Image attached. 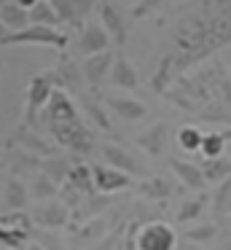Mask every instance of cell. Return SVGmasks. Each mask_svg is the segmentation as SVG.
<instances>
[{"mask_svg":"<svg viewBox=\"0 0 231 250\" xmlns=\"http://www.w3.org/2000/svg\"><path fill=\"white\" fill-rule=\"evenodd\" d=\"M21 43H38V46H51V49H67L70 35L59 33L54 27H38V24H27L19 33H8L0 46H21Z\"/></svg>","mask_w":231,"mask_h":250,"instance_id":"277c9868","label":"cell"},{"mask_svg":"<svg viewBox=\"0 0 231 250\" xmlns=\"http://www.w3.org/2000/svg\"><path fill=\"white\" fill-rule=\"evenodd\" d=\"M30 218L41 229H62L70 223V207H64V202L54 196V199H43L38 207H32Z\"/></svg>","mask_w":231,"mask_h":250,"instance_id":"9c48e42d","label":"cell"},{"mask_svg":"<svg viewBox=\"0 0 231 250\" xmlns=\"http://www.w3.org/2000/svg\"><path fill=\"white\" fill-rule=\"evenodd\" d=\"M51 81L57 89L67 94H84L86 92V83H84V73H81V62H75L70 54H62L59 62L51 67Z\"/></svg>","mask_w":231,"mask_h":250,"instance_id":"52a82bcc","label":"cell"},{"mask_svg":"<svg viewBox=\"0 0 231 250\" xmlns=\"http://www.w3.org/2000/svg\"><path fill=\"white\" fill-rule=\"evenodd\" d=\"M220 135H223V140H226V143H229V140H231V124L226 126V129H220Z\"/></svg>","mask_w":231,"mask_h":250,"instance_id":"74e56055","label":"cell"},{"mask_svg":"<svg viewBox=\"0 0 231 250\" xmlns=\"http://www.w3.org/2000/svg\"><path fill=\"white\" fill-rule=\"evenodd\" d=\"M78 100H81V105H84V110H86V119H89L91 124H97L100 129L110 132V116H107L105 103H102V100H94L89 92L78 94Z\"/></svg>","mask_w":231,"mask_h":250,"instance_id":"44dd1931","label":"cell"},{"mask_svg":"<svg viewBox=\"0 0 231 250\" xmlns=\"http://www.w3.org/2000/svg\"><path fill=\"white\" fill-rule=\"evenodd\" d=\"M59 194V183H54L51 178H48L46 172H38L35 180H32V188H30V196L38 202L43 199H54V196Z\"/></svg>","mask_w":231,"mask_h":250,"instance_id":"83f0119b","label":"cell"},{"mask_svg":"<svg viewBox=\"0 0 231 250\" xmlns=\"http://www.w3.org/2000/svg\"><path fill=\"white\" fill-rule=\"evenodd\" d=\"M137 194L145 196V199H153V202L169 199V196L175 194V183L167 180V178H159V175H156V178H145L137 183Z\"/></svg>","mask_w":231,"mask_h":250,"instance_id":"d6986e66","label":"cell"},{"mask_svg":"<svg viewBox=\"0 0 231 250\" xmlns=\"http://www.w3.org/2000/svg\"><path fill=\"white\" fill-rule=\"evenodd\" d=\"M102 159H105L107 167L118 169V172H126V175H132V178H134V175H143V167L137 164V159H134L126 148L116 146V143L102 146Z\"/></svg>","mask_w":231,"mask_h":250,"instance_id":"5bb4252c","label":"cell"},{"mask_svg":"<svg viewBox=\"0 0 231 250\" xmlns=\"http://www.w3.org/2000/svg\"><path fill=\"white\" fill-rule=\"evenodd\" d=\"M129 239L134 250H175L177 248V231L164 221H150V223H132L129 226Z\"/></svg>","mask_w":231,"mask_h":250,"instance_id":"3957f363","label":"cell"},{"mask_svg":"<svg viewBox=\"0 0 231 250\" xmlns=\"http://www.w3.org/2000/svg\"><path fill=\"white\" fill-rule=\"evenodd\" d=\"M229 212H231V199H229Z\"/></svg>","mask_w":231,"mask_h":250,"instance_id":"7bdbcfd3","label":"cell"},{"mask_svg":"<svg viewBox=\"0 0 231 250\" xmlns=\"http://www.w3.org/2000/svg\"><path fill=\"white\" fill-rule=\"evenodd\" d=\"M14 3H16V6H21L24 11H30V8H32V6H38L41 0H14Z\"/></svg>","mask_w":231,"mask_h":250,"instance_id":"d590c367","label":"cell"},{"mask_svg":"<svg viewBox=\"0 0 231 250\" xmlns=\"http://www.w3.org/2000/svg\"><path fill=\"white\" fill-rule=\"evenodd\" d=\"M27 19H30V24H38V27H54L57 30V24H59V17L54 14L48 0H41L38 6H32L30 11H27Z\"/></svg>","mask_w":231,"mask_h":250,"instance_id":"d4e9b609","label":"cell"},{"mask_svg":"<svg viewBox=\"0 0 231 250\" xmlns=\"http://www.w3.org/2000/svg\"><path fill=\"white\" fill-rule=\"evenodd\" d=\"M0 22L5 24V30H8V33H19V30H24L27 24H30V19H27L24 8L16 6L14 0H11V3L0 6Z\"/></svg>","mask_w":231,"mask_h":250,"instance_id":"cb8c5ba5","label":"cell"},{"mask_svg":"<svg viewBox=\"0 0 231 250\" xmlns=\"http://www.w3.org/2000/svg\"><path fill=\"white\" fill-rule=\"evenodd\" d=\"M0 242L8 250H21L30 242V231H21V229H11L5 223H0Z\"/></svg>","mask_w":231,"mask_h":250,"instance_id":"f546056e","label":"cell"},{"mask_svg":"<svg viewBox=\"0 0 231 250\" xmlns=\"http://www.w3.org/2000/svg\"><path fill=\"white\" fill-rule=\"evenodd\" d=\"M231 43V0H199L177 22L172 46L159 60L150 89L164 94L177 76L199 67L215 51Z\"/></svg>","mask_w":231,"mask_h":250,"instance_id":"6da1fadb","label":"cell"},{"mask_svg":"<svg viewBox=\"0 0 231 250\" xmlns=\"http://www.w3.org/2000/svg\"><path fill=\"white\" fill-rule=\"evenodd\" d=\"M0 196H3V183H0Z\"/></svg>","mask_w":231,"mask_h":250,"instance_id":"b9f144b4","label":"cell"},{"mask_svg":"<svg viewBox=\"0 0 231 250\" xmlns=\"http://www.w3.org/2000/svg\"><path fill=\"white\" fill-rule=\"evenodd\" d=\"M169 3H172V0H137L134 8H132V17L134 19H143V17H148V14L159 11V8L169 6Z\"/></svg>","mask_w":231,"mask_h":250,"instance_id":"d6a6232c","label":"cell"},{"mask_svg":"<svg viewBox=\"0 0 231 250\" xmlns=\"http://www.w3.org/2000/svg\"><path fill=\"white\" fill-rule=\"evenodd\" d=\"M167 135H169L167 121H156V124H150L145 132H140V135H137V146L143 148L148 156H159V153L164 151Z\"/></svg>","mask_w":231,"mask_h":250,"instance_id":"e0dca14e","label":"cell"},{"mask_svg":"<svg viewBox=\"0 0 231 250\" xmlns=\"http://www.w3.org/2000/svg\"><path fill=\"white\" fill-rule=\"evenodd\" d=\"M164 97L175 108L199 116L210 124L231 121V70L220 62L199 65L177 76Z\"/></svg>","mask_w":231,"mask_h":250,"instance_id":"7a4b0ae2","label":"cell"},{"mask_svg":"<svg viewBox=\"0 0 231 250\" xmlns=\"http://www.w3.org/2000/svg\"><path fill=\"white\" fill-rule=\"evenodd\" d=\"M215 234H218V226H215V223H204V226H196V229H186L183 237L191 239V242H207Z\"/></svg>","mask_w":231,"mask_h":250,"instance_id":"836d02e7","label":"cell"},{"mask_svg":"<svg viewBox=\"0 0 231 250\" xmlns=\"http://www.w3.org/2000/svg\"><path fill=\"white\" fill-rule=\"evenodd\" d=\"M204 207H207V196H193V199H186L180 205V210H177V223H193V221H199L202 218V212H204Z\"/></svg>","mask_w":231,"mask_h":250,"instance_id":"4316f807","label":"cell"},{"mask_svg":"<svg viewBox=\"0 0 231 250\" xmlns=\"http://www.w3.org/2000/svg\"><path fill=\"white\" fill-rule=\"evenodd\" d=\"M5 3H11V0H0V6H5Z\"/></svg>","mask_w":231,"mask_h":250,"instance_id":"60d3db41","label":"cell"},{"mask_svg":"<svg viewBox=\"0 0 231 250\" xmlns=\"http://www.w3.org/2000/svg\"><path fill=\"white\" fill-rule=\"evenodd\" d=\"M97 11H100V19H102V30L107 33V38L124 49L126 46V22H124L121 11L113 0H97Z\"/></svg>","mask_w":231,"mask_h":250,"instance_id":"8fae6325","label":"cell"},{"mask_svg":"<svg viewBox=\"0 0 231 250\" xmlns=\"http://www.w3.org/2000/svg\"><path fill=\"white\" fill-rule=\"evenodd\" d=\"M5 35H8V30H5V24L0 22V43H3V38H5Z\"/></svg>","mask_w":231,"mask_h":250,"instance_id":"f35d334b","label":"cell"},{"mask_svg":"<svg viewBox=\"0 0 231 250\" xmlns=\"http://www.w3.org/2000/svg\"><path fill=\"white\" fill-rule=\"evenodd\" d=\"M169 167H172V172L180 178V183L183 186H188L191 191H204V175H202V169H199V164H193V162H183V159H169Z\"/></svg>","mask_w":231,"mask_h":250,"instance_id":"ac0fdd59","label":"cell"},{"mask_svg":"<svg viewBox=\"0 0 231 250\" xmlns=\"http://www.w3.org/2000/svg\"><path fill=\"white\" fill-rule=\"evenodd\" d=\"M16 143H21L27 151H35L38 156H43V159H48V156H54V153H57V148H54L51 143L43 140L41 135H35V132H32L27 124H21L19 129H16Z\"/></svg>","mask_w":231,"mask_h":250,"instance_id":"ffe728a7","label":"cell"},{"mask_svg":"<svg viewBox=\"0 0 231 250\" xmlns=\"http://www.w3.org/2000/svg\"><path fill=\"white\" fill-rule=\"evenodd\" d=\"M202 137H204V132L202 129H196V126H183L180 132H177V146L183 148V151H188V153H193V151H199L202 148Z\"/></svg>","mask_w":231,"mask_h":250,"instance_id":"4dcf8cb0","label":"cell"},{"mask_svg":"<svg viewBox=\"0 0 231 250\" xmlns=\"http://www.w3.org/2000/svg\"><path fill=\"white\" fill-rule=\"evenodd\" d=\"M204 175V183H223L226 178H231V159L226 156H215V159H204L199 164Z\"/></svg>","mask_w":231,"mask_h":250,"instance_id":"603a6c76","label":"cell"},{"mask_svg":"<svg viewBox=\"0 0 231 250\" xmlns=\"http://www.w3.org/2000/svg\"><path fill=\"white\" fill-rule=\"evenodd\" d=\"M48 135H51L62 148H70V151H75V153H89L91 148H94V143H91V129L86 126L84 119L48 126Z\"/></svg>","mask_w":231,"mask_h":250,"instance_id":"8992f818","label":"cell"},{"mask_svg":"<svg viewBox=\"0 0 231 250\" xmlns=\"http://www.w3.org/2000/svg\"><path fill=\"white\" fill-rule=\"evenodd\" d=\"M107 49H110V38L102 30V24L86 22L78 30V35H75V54L84 57V60L91 54H100V51H107Z\"/></svg>","mask_w":231,"mask_h":250,"instance_id":"30bf717a","label":"cell"},{"mask_svg":"<svg viewBox=\"0 0 231 250\" xmlns=\"http://www.w3.org/2000/svg\"><path fill=\"white\" fill-rule=\"evenodd\" d=\"M107 229H105V218H97V221H89L84 226V231H78V237H84L86 242H91V239H102V234H105Z\"/></svg>","mask_w":231,"mask_h":250,"instance_id":"e575fe53","label":"cell"},{"mask_svg":"<svg viewBox=\"0 0 231 250\" xmlns=\"http://www.w3.org/2000/svg\"><path fill=\"white\" fill-rule=\"evenodd\" d=\"M0 73H3V62H0Z\"/></svg>","mask_w":231,"mask_h":250,"instance_id":"ee69618b","label":"cell"},{"mask_svg":"<svg viewBox=\"0 0 231 250\" xmlns=\"http://www.w3.org/2000/svg\"><path fill=\"white\" fill-rule=\"evenodd\" d=\"M226 223H229V226H231V212H229V215H226Z\"/></svg>","mask_w":231,"mask_h":250,"instance_id":"ab89813d","label":"cell"},{"mask_svg":"<svg viewBox=\"0 0 231 250\" xmlns=\"http://www.w3.org/2000/svg\"><path fill=\"white\" fill-rule=\"evenodd\" d=\"M70 167H73V164H67L64 159H59V156H48L46 162L41 164V172H46L48 178L54 180V183H59V186H62L64 180H67Z\"/></svg>","mask_w":231,"mask_h":250,"instance_id":"f1b7e54d","label":"cell"},{"mask_svg":"<svg viewBox=\"0 0 231 250\" xmlns=\"http://www.w3.org/2000/svg\"><path fill=\"white\" fill-rule=\"evenodd\" d=\"M229 199H231V178H226L223 183H218L212 194V218L215 221H226L229 215Z\"/></svg>","mask_w":231,"mask_h":250,"instance_id":"484cf974","label":"cell"},{"mask_svg":"<svg viewBox=\"0 0 231 250\" xmlns=\"http://www.w3.org/2000/svg\"><path fill=\"white\" fill-rule=\"evenodd\" d=\"M64 183H70L75 191H81L84 196H94L97 194L94 178H91V164H73Z\"/></svg>","mask_w":231,"mask_h":250,"instance_id":"7402d4cb","label":"cell"},{"mask_svg":"<svg viewBox=\"0 0 231 250\" xmlns=\"http://www.w3.org/2000/svg\"><path fill=\"white\" fill-rule=\"evenodd\" d=\"M91 178H94L97 194H116V191H124L132 186V175L118 172L107 164H91Z\"/></svg>","mask_w":231,"mask_h":250,"instance_id":"7c38bea8","label":"cell"},{"mask_svg":"<svg viewBox=\"0 0 231 250\" xmlns=\"http://www.w3.org/2000/svg\"><path fill=\"white\" fill-rule=\"evenodd\" d=\"M0 205H3L5 212L24 210V207L30 205V191H27V186L21 183L19 178H8L3 183V196H0Z\"/></svg>","mask_w":231,"mask_h":250,"instance_id":"2e32d148","label":"cell"},{"mask_svg":"<svg viewBox=\"0 0 231 250\" xmlns=\"http://www.w3.org/2000/svg\"><path fill=\"white\" fill-rule=\"evenodd\" d=\"M54 81H51V70L46 73H38V76L30 78L27 83V105H24V124L27 126H35L41 110L46 108V103L51 100V92H54Z\"/></svg>","mask_w":231,"mask_h":250,"instance_id":"5b68a950","label":"cell"},{"mask_svg":"<svg viewBox=\"0 0 231 250\" xmlns=\"http://www.w3.org/2000/svg\"><path fill=\"white\" fill-rule=\"evenodd\" d=\"M107 81L113 83V86L118 89H126V92H134V89L140 86V78H137V70H134V65L124 57V51L118 49L116 60H113V67H110V78Z\"/></svg>","mask_w":231,"mask_h":250,"instance_id":"9a60e30c","label":"cell"},{"mask_svg":"<svg viewBox=\"0 0 231 250\" xmlns=\"http://www.w3.org/2000/svg\"><path fill=\"white\" fill-rule=\"evenodd\" d=\"M223 148H226V140L220 132H207V135L202 137V156L204 159H215V156H223Z\"/></svg>","mask_w":231,"mask_h":250,"instance_id":"1f68e13d","label":"cell"},{"mask_svg":"<svg viewBox=\"0 0 231 250\" xmlns=\"http://www.w3.org/2000/svg\"><path fill=\"white\" fill-rule=\"evenodd\" d=\"M102 103L124 124H137V121H143L148 116V108L134 97H118V94H113V97H102Z\"/></svg>","mask_w":231,"mask_h":250,"instance_id":"4fadbf2b","label":"cell"},{"mask_svg":"<svg viewBox=\"0 0 231 250\" xmlns=\"http://www.w3.org/2000/svg\"><path fill=\"white\" fill-rule=\"evenodd\" d=\"M116 60V51H100V54H91L81 62V73H84V83L91 92H100L105 86V81L110 78V67Z\"/></svg>","mask_w":231,"mask_h":250,"instance_id":"ba28073f","label":"cell"},{"mask_svg":"<svg viewBox=\"0 0 231 250\" xmlns=\"http://www.w3.org/2000/svg\"><path fill=\"white\" fill-rule=\"evenodd\" d=\"M21 250H46V248H43L41 242H27V245H24V248H21Z\"/></svg>","mask_w":231,"mask_h":250,"instance_id":"8d00e7d4","label":"cell"}]
</instances>
